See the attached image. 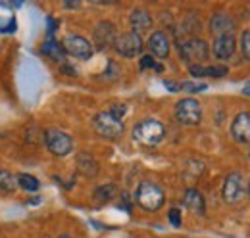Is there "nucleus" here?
I'll use <instances>...</instances> for the list:
<instances>
[{
	"mask_svg": "<svg viewBox=\"0 0 250 238\" xmlns=\"http://www.w3.org/2000/svg\"><path fill=\"white\" fill-rule=\"evenodd\" d=\"M221 196L227 204H237L245 198V180H243V175L241 173H229L225 177V182H223V188H221Z\"/></svg>",
	"mask_w": 250,
	"mask_h": 238,
	"instance_id": "10",
	"label": "nucleus"
},
{
	"mask_svg": "<svg viewBox=\"0 0 250 238\" xmlns=\"http://www.w3.org/2000/svg\"><path fill=\"white\" fill-rule=\"evenodd\" d=\"M41 52H42V54H46L48 58H52L54 61H60V63H63V61H65V52H63V46L60 44V42L52 40V39H48V40L42 44Z\"/></svg>",
	"mask_w": 250,
	"mask_h": 238,
	"instance_id": "19",
	"label": "nucleus"
},
{
	"mask_svg": "<svg viewBox=\"0 0 250 238\" xmlns=\"http://www.w3.org/2000/svg\"><path fill=\"white\" fill-rule=\"evenodd\" d=\"M237 50V39L233 33L229 35H219L214 39V44H212V52L218 60H229Z\"/></svg>",
	"mask_w": 250,
	"mask_h": 238,
	"instance_id": "13",
	"label": "nucleus"
},
{
	"mask_svg": "<svg viewBox=\"0 0 250 238\" xmlns=\"http://www.w3.org/2000/svg\"><path fill=\"white\" fill-rule=\"evenodd\" d=\"M243 94H247V96H250V87H245V89H243Z\"/></svg>",
	"mask_w": 250,
	"mask_h": 238,
	"instance_id": "34",
	"label": "nucleus"
},
{
	"mask_svg": "<svg viewBox=\"0 0 250 238\" xmlns=\"http://www.w3.org/2000/svg\"><path fill=\"white\" fill-rule=\"evenodd\" d=\"M202 71H204V65H188V73L194 79H200L202 77Z\"/></svg>",
	"mask_w": 250,
	"mask_h": 238,
	"instance_id": "29",
	"label": "nucleus"
},
{
	"mask_svg": "<svg viewBox=\"0 0 250 238\" xmlns=\"http://www.w3.org/2000/svg\"><path fill=\"white\" fill-rule=\"evenodd\" d=\"M227 73H229V67H227V65H204L202 77H212V79H219V77H225Z\"/></svg>",
	"mask_w": 250,
	"mask_h": 238,
	"instance_id": "22",
	"label": "nucleus"
},
{
	"mask_svg": "<svg viewBox=\"0 0 250 238\" xmlns=\"http://www.w3.org/2000/svg\"><path fill=\"white\" fill-rule=\"evenodd\" d=\"M42 140H44L48 152L56 158H65V156H69V152H73V139L65 131L46 129L42 133Z\"/></svg>",
	"mask_w": 250,
	"mask_h": 238,
	"instance_id": "5",
	"label": "nucleus"
},
{
	"mask_svg": "<svg viewBox=\"0 0 250 238\" xmlns=\"http://www.w3.org/2000/svg\"><path fill=\"white\" fill-rule=\"evenodd\" d=\"M183 204H185V208L190 209V211L196 213V215H204V213H206L204 196H202L196 188H187V190H185V194H183Z\"/></svg>",
	"mask_w": 250,
	"mask_h": 238,
	"instance_id": "17",
	"label": "nucleus"
},
{
	"mask_svg": "<svg viewBox=\"0 0 250 238\" xmlns=\"http://www.w3.org/2000/svg\"><path fill=\"white\" fill-rule=\"evenodd\" d=\"M167 219H169V223H171L175 229H179V227H181V211H179L177 208L169 209V213H167Z\"/></svg>",
	"mask_w": 250,
	"mask_h": 238,
	"instance_id": "26",
	"label": "nucleus"
},
{
	"mask_svg": "<svg viewBox=\"0 0 250 238\" xmlns=\"http://www.w3.org/2000/svg\"><path fill=\"white\" fill-rule=\"evenodd\" d=\"M18 186L27 190V192H35V190L41 188V182H39V178L29 175V173H20L18 175Z\"/></svg>",
	"mask_w": 250,
	"mask_h": 238,
	"instance_id": "21",
	"label": "nucleus"
},
{
	"mask_svg": "<svg viewBox=\"0 0 250 238\" xmlns=\"http://www.w3.org/2000/svg\"><path fill=\"white\" fill-rule=\"evenodd\" d=\"M81 2H63V8H79Z\"/></svg>",
	"mask_w": 250,
	"mask_h": 238,
	"instance_id": "33",
	"label": "nucleus"
},
{
	"mask_svg": "<svg viewBox=\"0 0 250 238\" xmlns=\"http://www.w3.org/2000/svg\"><path fill=\"white\" fill-rule=\"evenodd\" d=\"M108 112H110L116 119H124V116L127 114V106H125V104H114Z\"/></svg>",
	"mask_w": 250,
	"mask_h": 238,
	"instance_id": "27",
	"label": "nucleus"
},
{
	"mask_svg": "<svg viewBox=\"0 0 250 238\" xmlns=\"http://www.w3.org/2000/svg\"><path fill=\"white\" fill-rule=\"evenodd\" d=\"M116 192H118V188H116V184L114 182H106V184H100V186H96V190H94L93 198L96 204H108L114 196H116Z\"/></svg>",
	"mask_w": 250,
	"mask_h": 238,
	"instance_id": "18",
	"label": "nucleus"
},
{
	"mask_svg": "<svg viewBox=\"0 0 250 238\" xmlns=\"http://www.w3.org/2000/svg\"><path fill=\"white\" fill-rule=\"evenodd\" d=\"M239 46H241L243 58L250 61V29H245L241 33V42H239Z\"/></svg>",
	"mask_w": 250,
	"mask_h": 238,
	"instance_id": "24",
	"label": "nucleus"
},
{
	"mask_svg": "<svg viewBox=\"0 0 250 238\" xmlns=\"http://www.w3.org/2000/svg\"><path fill=\"white\" fill-rule=\"evenodd\" d=\"M249 198H250V180H249Z\"/></svg>",
	"mask_w": 250,
	"mask_h": 238,
	"instance_id": "36",
	"label": "nucleus"
},
{
	"mask_svg": "<svg viewBox=\"0 0 250 238\" xmlns=\"http://www.w3.org/2000/svg\"><path fill=\"white\" fill-rule=\"evenodd\" d=\"M135 202L146 211H158L166 204V192L156 182L143 180L135 190Z\"/></svg>",
	"mask_w": 250,
	"mask_h": 238,
	"instance_id": "2",
	"label": "nucleus"
},
{
	"mask_svg": "<svg viewBox=\"0 0 250 238\" xmlns=\"http://www.w3.org/2000/svg\"><path fill=\"white\" fill-rule=\"evenodd\" d=\"M164 87L169 90V92H179L181 90V85L175 83V81H164Z\"/></svg>",
	"mask_w": 250,
	"mask_h": 238,
	"instance_id": "30",
	"label": "nucleus"
},
{
	"mask_svg": "<svg viewBox=\"0 0 250 238\" xmlns=\"http://www.w3.org/2000/svg\"><path fill=\"white\" fill-rule=\"evenodd\" d=\"M129 23H131V31L137 33V35H143L146 31L152 29V16L148 10H143V8H135L129 16Z\"/></svg>",
	"mask_w": 250,
	"mask_h": 238,
	"instance_id": "15",
	"label": "nucleus"
},
{
	"mask_svg": "<svg viewBox=\"0 0 250 238\" xmlns=\"http://www.w3.org/2000/svg\"><path fill=\"white\" fill-rule=\"evenodd\" d=\"M249 158H250V152H249Z\"/></svg>",
	"mask_w": 250,
	"mask_h": 238,
	"instance_id": "38",
	"label": "nucleus"
},
{
	"mask_svg": "<svg viewBox=\"0 0 250 238\" xmlns=\"http://www.w3.org/2000/svg\"><path fill=\"white\" fill-rule=\"evenodd\" d=\"M235 29H237V21L233 16L225 14V12H218L210 18V31L219 37V35H229L233 33L235 35Z\"/></svg>",
	"mask_w": 250,
	"mask_h": 238,
	"instance_id": "14",
	"label": "nucleus"
},
{
	"mask_svg": "<svg viewBox=\"0 0 250 238\" xmlns=\"http://www.w3.org/2000/svg\"><path fill=\"white\" fill-rule=\"evenodd\" d=\"M133 140L143 146H158L166 139V127L158 119H141L133 127Z\"/></svg>",
	"mask_w": 250,
	"mask_h": 238,
	"instance_id": "1",
	"label": "nucleus"
},
{
	"mask_svg": "<svg viewBox=\"0 0 250 238\" xmlns=\"http://www.w3.org/2000/svg\"><path fill=\"white\" fill-rule=\"evenodd\" d=\"M148 50L152 58H167L171 50V40L164 31H152L148 37Z\"/></svg>",
	"mask_w": 250,
	"mask_h": 238,
	"instance_id": "12",
	"label": "nucleus"
},
{
	"mask_svg": "<svg viewBox=\"0 0 250 238\" xmlns=\"http://www.w3.org/2000/svg\"><path fill=\"white\" fill-rule=\"evenodd\" d=\"M14 31H16V20L14 18L10 21L8 20L0 21V33H14Z\"/></svg>",
	"mask_w": 250,
	"mask_h": 238,
	"instance_id": "28",
	"label": "nucleus"
},
{
	"mask_svg": "<svg viewBox=\"0 0 250 238\" xmlns=\"http://www.w3.org/2000/svg\"><path fill=\"white\" fill-rule=\"evenodd\" d=\"M179 85H181V90L190 92V94H196V92H202V90L208 89L206 83H190V81H185V83H179Z\"/></svg>",
	"mask_w": 250,
	"mask_h": 238,
	"instance_id": "25",
	"label": "nucleus"
},
{
	"mask_svg": "<svg viewBox=\"0 0 250 238\" xmlns=\"http://www.w3.org/2000/svg\"><path fill=\"white\" fill-rule=\"evenodd\" d=\"M120 208H124L125 211H131V208H133V204H131V198H129L127 194H122V204H120Z\"/></svg>",
	"mask_w": 250,
	"mask_h": 238,
	"instance_id": "31",
	"label": "nucleus"
},
{
	"mask_svg": "<svg viewBox=\"0 0 250 238\" xmlns=\"http://www.w3.org/2000/svg\"><path fill=\"white\" fill-rule=\"evenodd\" d=\"M93 129L102 139L118 140L124 135L125 125L122 119H116L110 112H98L93 118Z\"/></svg>",
	"mask_w": 250,
	"mask_h": 238,
	"instance_id": "3",
	"label": "nucleus"
},
{
	"mask_svg": "<svg viewBox=\"0 0 250 238\" xmlns=\"http://www.w3.org/2000/svg\"><path fill=\"white\" fill-rule=\"evenodd\" d=\"M143 39L141 35L133 33V31H127L124 35H118L116 39V44H114V50L124 56V58H137L141 52H143Z\"/></svg>",
	"mask_w": 250,
	"mask_h": 238,
	"instance_id": "8",
	"label": "nucleus"
},
{
	"mask_svg": "<svg viewBox=\"0 0 250 238\" xmlns=\"http://www.w3.org/2000/svg\"><path fill=\"white\" fill-rule=\"evenodd\" d=\"M231 137L239 144H250V114L241 112L231 121Z\"/></svg>",
	"mask_w": 250,
	"mask_h": 238,
	"instance_id": "11",
	"label": "nucleus"
},
{
	"mask_svg": "<svg viewBox=\"0 0 250 238\" xmlns=\"http://www.w3.org/2000/svg\"><path fill=\"white\" fill-rule=\"evenodd\" d=\"M75 165H77V171H79L81 175H85V177H89V178L96 177L98 171H100L98 161L94 159L89 152H79L77 158H75Z\"/></svg>",
	"mask_w": 250,
	"mask_h": 238,
	"instance_id": "16",
	"label": "nucleus"
},
{
	"mask_svg": "<svg viewBox=\"0 0 250 238\" xmlns=\"http://www.w3.org/2000/svg\"><path fill=\"white\" fill-rule=\"evenodd\" d=\"M116 39H118V29H116V25L112 21H100V23H96L93 33V40L96 50L104 52V50L114 48Z\"/></svg>",
	"mask_w": 250,
	"mask_h": 238,
	"instance_id": "9",
	"label": "nucleus"
},
{
	"mask_svg": "<svg viewBox=\"0 0 250 238\" xmlns=\"http://www.w3.org/2000/svg\"><path fill=\"white\" fill-rule=\"evenodd\" d=\"M175 119L185 125V127H194L200 125L202 121V106L194 98H183L175 104Z\"/></svg>",
	"mask_w": 250,
	"mask_h": 238,
	"instance_id": "6",
	"label": "nucleus"
},
{
	"mask_svg": "<svg viewBox=\"0 0 250 238\" xmlns=\"http://www.w3.org/2000/svg\"><path fill=\"white\" fill-rule=\"evenodd\" d=\"M58 238H71V237H69V235H60Z\"/></svg>",
	"mask_w": 250,
	"mask_h": 238,
	"instance_id": "35",
	"label": "nucleus"
},
{
	"mask_svg": "<svg viewBox=\"0 0 250 238\" xmlns=\"http://www.w3.org/2000/svg\"><path fill=\"white\" fill-rule=\"evenodd\" d=\"M56 25H58V23H56L52 18H48V39L54 35V31H56Z\"/></svg>",
	"mask_w": 250,
	"mask_h": 238,
	"instance_id": "32",
	"label": "nucleus"
},
{
	"mask_svg": "<svg viewBox=\"0 0 250 238\" xmlns=\"http://www.w3.org/2000/svg\"><path fill=\"white\" fill-rule=\"evenodd\" d=\"M139 65H141V69H143V71H145V69H154V71H158V73H162V71H164V65H162V63H158L156 60L152 58L150 54L143 56L141 61H139Z\"/></svg>",
	"mask_w": 250,
	"mask_h": 238,
	"instance_id": "23",
	"label": "nucleus"
},
{
	"mask_svg": "<svg viewBox=\"0 0 250 238\" xmlns=\"http://www.w3.org/2000/svg\"><path fill=\"white\" fill-rule=\"evenodd\" d=\"M18 188V177H14L12 171L0 169V192H14Z\"/></svg>",
	"mask_w": 250,
	"mask_h": 238,
	"instance_id": "20",
	"label": "nucleus"
},
{
	"mask_svg": "<svg viewBox=\"0 0 250 238\" xmlns=\"http://www.w3.org/2000/svg\"><path fill=\"white\" fill-rule=\"evenodd\" d=\"M62 46L65 54H69V56H73V58L77 60H91V56H93L94 52L93 44L85 37L73 35V33H69V35L63 37Z\"/></svg>",
	"mask_w": 250,
	"mask_h": 238,
	"instance_id": "7",
	"label": "nucleus"
},
{
	"mask_svg": "<svg viewBox=\"0 0 250 238\" xmlns=\"http://www.w3.org/2000/svg\"><path fill=\"white\" fill-rule=\"evenodd\" d=\"M179 48V56L183 61H187L188 65H202L208 56H210V48H208V42L202 40V39H188L185 42H179L177 44Z\"/></svg>",
	"mask_w": 250,
	"mask_h": 238,
	"instance_id": "4",
	"label": "nucleus"
},
{
	"mask_svg": "<svg viewBox=\"0 0 250 238\" xmlns=\"http://www.w3.org/2000/svg\"><path fill=\"white\" fill-rule=\"evenodd\" d=\"M247 87H250V83H249V85H247Z\"/></svg>",
	"mask_w": 250,
	"mask_h": 238,
	"instance_id": "37",
	"label": "nucleus"
}]
</instances>
